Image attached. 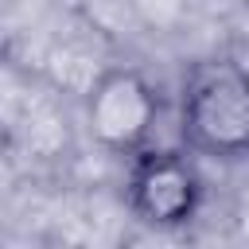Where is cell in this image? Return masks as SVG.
I'll use <instances>...</instances> for the list:
<instances>
[{"instance_id": "cell-1", "label": "cell", "mask_w": 249, "mask_h": 249, "mask_svg": "<svg viewBox=\"0 0 249 249\" xmlns=\"http://www.w3.org/2000/svg\"><path fill=\"white\" fill-rule=\"evenodd\" d=\"M183 144L210 160H249V70L233 62L202 66L179 105Z\"/></svg>"}, {"instance_id": "cell-2", "label": "cell", "mask_w": 249, "mask_h": 249, "mask_svg": "<svg viewBox=\"0 0 249 249\" xmlns=\"http://www.w3.org/2000/svg\"><path fill=\"white\" fill-rule=\"evenodd\" d=\"M128 160H132L128 163V206L136 210L140 222L171 230V226H187L198 214L202 183L187 152L144 144Z\"/></svg>"}, {"instance_id": "cell-3", "label": "cell", "mask_w": 249, "mask_h": 249, "mask_svg": "<svg viewBox=\"0 0 249 249\" xmlns=\"http://www.w3.org/2000/svg\"><path fill=\"white\" fill-rule=\"evenodd\" d=\"M156 113H160V101L136 70L105 74L89 97V124H93L97 140L124 156H132L148 144Z\"/></svg>"}]
</instances>
